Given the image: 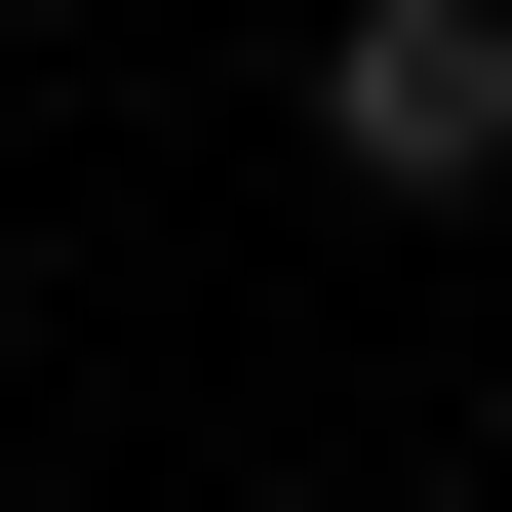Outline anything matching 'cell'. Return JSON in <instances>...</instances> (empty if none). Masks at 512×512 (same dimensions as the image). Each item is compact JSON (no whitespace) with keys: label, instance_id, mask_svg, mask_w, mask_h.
<instances>
[{"label":"cell","instance_id":"1","mask_svg":"<svg viewBox=\"0 0 512 512\" xmlns=\"http://www.w3.org/2000/svg\"><path fill=\"white\" fill-rule=\"evenodd\" d=\"M316 158L355 197H512V0H316Z\"/></svg>","mask_w":512,"mask_h":512}]
</instances>
